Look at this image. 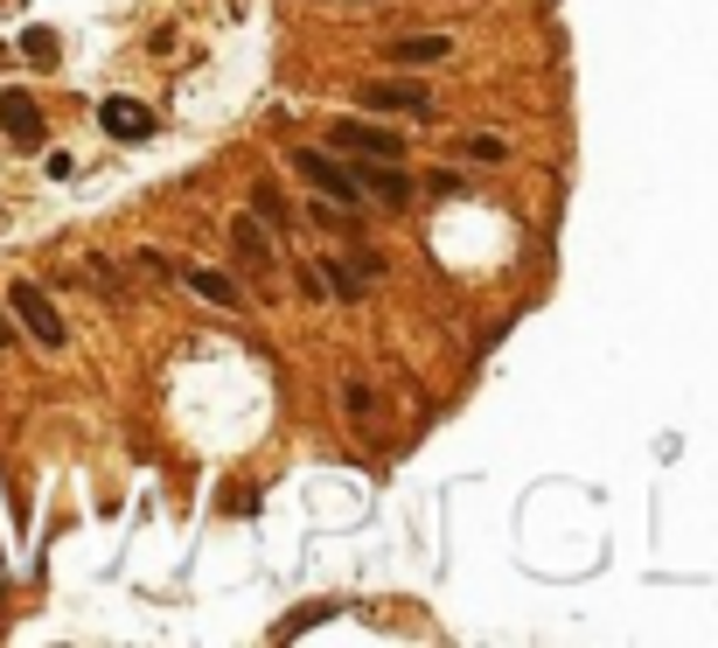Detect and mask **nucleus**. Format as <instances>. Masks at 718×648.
I'll list each match as a JSON object with an SVG mask.
<instances>
[{
    "instance_id": "f257e3e1",
    "label": "nucleus",
    "mask_w": 718,
    "mask_h": 648,
    "mask_svg": "<svg viewBox=\"0 0 718 648\" xmlns=\"http://www.w3.org/2000/svg\"><path fill=\"white\" fill-rule=\"evenodd\" d=\"M8 308H14V321H22V328L43 342V349H63V342H70L63 314H56V300H49L35 279H14V286H8Z\"/></svg>"
},
{
    "instance_id": "f03ea898",
    "label": "nucleus",
    "mask_w": 718,
    "mask_h": 648,
    "mask_svg": "<svg viewBox=\"0 0 718 648\" xmlns=\"http://www.w3.org/2000/svg\"><path fill=\"white\" fill-rule=\"evenodd\" d=\"M293 175L308 182V188H321V196H328L335 209H356V202H363V188H356L349 167H343V161H328V154H314V147H300V154H293Z\"/></svg>"
},
{
    "instance_id": "7ed1b4c3",
    "label": "nucleus",
    "mask_w": 718,
    "mask_h": 648,
    "mask_svg": "<svg viewBox=\"0 0 718 648\" xmlns=\"http://www.w3.org/2000/svg\"><path fill=\"white\" fill-rule=\"evenodd\" d=\"M328 140L349 147V154H377V161H398V154H405V140H398L391 126H377V112H370V119H335Z\"/></svg>"
},
{
    "instance_id": "20e7f679",
    "label": "nucleus",
    "mask_w": 718,
    "mask_h": 648,
    "mask_svg": "<svg viewBox=\"0 0 718 648\" xmlns=\"http://www.w3.org/2000/svg\"><path fill=\"white\" fill-rule=\"evenodd\" d=\"M377 273H384V258H377V252H349V258H321V286H328V293H335V300H363Z\"/></svg>"
},
{
    "instance_id": "39448f33",
    "label": "nucleus",
    "mask_w": 718,
    "mask_h": 648,
    "mask_svg": "<svg viewBox=\"0 0 718 648\" xmlns=\"http://www.w3.org/2000/svg\"><path fill=\"white\" fill-rule=\"evenodd\" d=\"M356 188H363L370 202H384V209L412 202V175H405V167H391V161H377V154H356Z\"/></svg>"
},
{
    "instance_id": "423d86ee",
    "label": "nucleus",
    "mask_w": 718,
    "mask_h": 648,
    "mask_svg": "<svg viewBox=\"0 0 718 648\" xmlns=\"http://www.w3.org/2000/svg\"><path fill=\"white\" fill-rule=\"evenodd\" d=\"M0 132L14 147H43V105L28 91H0Z\"/></svg>"
},
{
    "instance_id": "0eeeda50",
    "label": "nucleus",
    "mask_w": 718,
    "mask_h": 648,
    "mask_svg": "<svg viewBox=\"0 0 718 648\" xmlns=\"http://www.w3.org/2000/svg\"><path fill=\"white\" fill-rule=\"evenodd\" d=\"M363 112H412V119H432V91L426 84H363Z\"/></svg>"
},
{
    "instance_id": "6e6552de",
    "label": "nucleus",
    "mask_w": 718,
    "mask_h": 648,
    "mask_svg": "<svg viewBox=\"0 0 718 648\" xmlns=\"http://www.w3.org/2000/svg\"><path fill=\"white\" fill-rule=\"evenodd\" d=\"M99 126L112 132V140H147V132H154V112H147L140 99H105L99 105Z\"/></svg>"
},
{
    "instance_id": "1a4fd4ad",
    "label": "nucleus",
    "mask_w": 718,
    "mask_h": 648,
    "mask_svg": "<svg viewBox=\"0 0 718 648\" xmlns=\"http://www.w3.org/2000/svg\"><path fill=\"white\" fill-rule=\"evenodd\" d=\"M447 56H453V43H447V35H398V43H391V63H405V70L447 63Z\"/></svg>"
},
{
    "instance_id": "9d476101",
    "label": "nucleus",
    "mask_w": 718,
    "mask_h": 648,
    "mask_svg": "<svg viewBox=\"0 0 718 648\" xmlns=\"http://www.w3.org/2000/svg\"><path fill=\"white\" fill-rule=\"evenodd\" d=\"M182 286H188V293H202V300H217V308H238V279H223L217 273V265H182Z\"/></svg>"
},
{
    "instance_id": "9b49d317",
    "label": "nucleus",
    "mask_w": 718,
    "mask_h": 648,
    "mask_svg": "<svg viewBox=\"0 0 718 648\" xmlns=\"http://www.w3.org/2000/svg\"><path fill=\"white\" fill-rule=\"evenodd\" d=\"M231 244H238V258L252 265V273H266V265H273V238L258 231V217H231Z\"/></svg>"
},
{
    "instance_id": "f8f14e48",
    "label": "nucleus",
    "mask_w": 718,
    "mask_h": 648,
    "mask_svg": "<svg viewBox=\"0 0 718 648\" xmlns=\"http://www.w3.org/2000/svg\"><path fill=\"white\" fill-rule=\"evenodd\" d=\"M252 209L273 223V231H287V223H293V209L279 202V188H273V182H258V188H252Z\"/></svg>"
},
{
    "instance_id": "ddd939ff",
    "label": "nucleus",
    "mask_w": 718,
    "mask_h": 648,
    "mask_svg": "<svg viewBox=\"0 0 718 648\" xmlns=\"http://www.w3.org/2000/svg\"><path fill=\"white\" fill-rule=\"evenodd\" d=\"M461 154H467V161H482V167H502V161H509V140H502V132H475Z\"/></svg>"
},
{
    "instance_id": "4468645a",
    "label": "nucleus",
    "mask_w": 718,
    "mask_h": 648,
    "mask_svg": "<svg viewBox=\"0 0 718 648\" xmlns=\"http://www.w3.org/2000/svg\"><path fill=\"white\" fill-rule=\"evenodd\" d=\"M343 412H349V418H356V426H363V418H370V412H377V391H370V384H363V377H343Z\"/></svg>"
},
{
    "instance_id": "2eb2a0df",
    "label": "nucleus",
    "mask_w": 718,
    "mask_h": 648,
    "mask_svg": "<svg viewBox=\"0 0 718 648\" xmlns=\"http://www.w3.org/2000/svg\"><path fill=\"white\" fill-rule=\"evenodd\" d=\"M22 56L35 70H56V35L49 28H22Z\"/></svg>"
},
{
    "instance_id": "dca6fc26",
    "label": "nucleus",
    "mask_w": 718,
    "mask_h": 648,
    "mask_svg": "<svg viewBox=\"0 0 718 648\" xmlns=\"http://www.w3.org/2000/svg\"><path fill=\"white\" fill-rule=\"evenodd\" d=\"M91 279H99V293H105V300H119V293H126L119 273H112V258H91Z\"/></svg>"
},
{
    "instance_id": "f3484780",
    "label": "nucleus",
    "mask_w": 718,
    "mask_h": 648,
    "mask_svg": "<svg viewBox=\"0 0 718 648\" xmlns=\"http://www.w3.org/2000/svg\"><path fill=\"white\" fill-rule=\"evenodd\" d=\"M335 614V606H308V614H293V621H279V635H308V627L314 621H328Z\"/></svg>"
},
{
    "instance_id": "a211bd4d",
    "label": "nucleus",
    "mask_w": 718,
    "mask_h": 648,
    "mask_svg": "<svg viewBox=\"0 0 718 648\" xmlns=\"http://www.w3.org/2000/svg\"><path fill=\"white\" fill-rule=\"evenodd\" d=\"M134 265H140V273H147V279H175V258H161V252H140Z\"/></svg>"
},
{
    "instance_id": "6ab92c4d",
    "label": "nucleus",
    "mask_w": 718,
    "mask_h": 648,
    "mask_svg": "<svg viewBox=\"0 0 718 648\" xmlns=\"http://www.w3.org/2000/svg\"><path fill=\"white\" fill-rule=\"evenodd\" d=\"M223 509H231V517H252V509H258V495H252V488H238V495H223Z\"/></svg>"
},
{
    "instance_id": "aec40b11",
    "label": "nucleus",
    "mask_w": 718,
    "mask_h": 648,
    "mask_svg": "<svg viewBox=\"0 0 718 648\" xmlns=\"http://www.w3.org/2000/svg\"><path fill=\"white\" fill-rule=\"evenodd\" d=\"M300 293H308V300L328 293V286H321V265H300Z\"/></svg>"
},
{
    "instance_id": "412c9836",
    "label": "nucleus",
    "mask_w": 718,
    "mask_h": 648,
    "mask_svg": "<svg viewBox=\"0 0 718 648\" xmlns=\"http://www.w3.org/2000/svg\"><path fill=\"white\" fill-rule=\"evenodd\" d=\"M8 335H14V328H8V321H0V349H8Z\"/></svg>"
}]
</instances>
